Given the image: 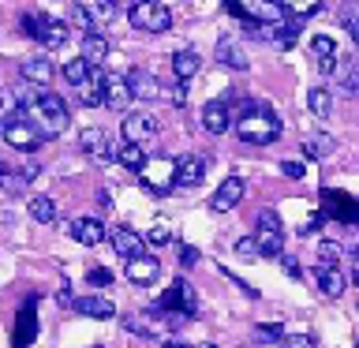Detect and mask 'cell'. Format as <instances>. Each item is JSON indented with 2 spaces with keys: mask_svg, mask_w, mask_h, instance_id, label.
Masks as SVG:
<instances>
[{
  "mask_svg": "<svg viewBox=\"0 0 359 348\" xmlns=\"http://www.w3.org/2000/svg\"><path fill=\"white\" fill-rule=\"evenodd\" d=\"M22 120L30 123L34 131H38V139H56V135L67 131V123H72V112H67V101L60 94H49V90H38L34 101L27 109H22Z\"/></svg>",
  "mask_w": 359,
  "mask_h": 348,
  "instance_id": "1",
  "label": "cell"
},
{
  "mask_svg": "<svg viewBox=\"0 0 359 348\" xmlns=\"http://www.w3.org/2000/svg\"><path fill=\"white\" fill-rule=\"evenodd\" d=\"M236 131H240V139L251 142V146H269V142L280 139V116L266 105H251V109L240 112Z\"/></svg>",
  "mask_w": 359,
  "mask_h": 348,
  "instance_id": "2",
  "label": "cell"
},
{
  "mask_svg": "<svg viewBox=\"0 0 359 348\" xmlns=\"http://www.w3.org/2000/svg\"><path fill=\"white\" fill-rule=\"evenodd\" d=\"M255 255L262 258H277L280 247H285V229H280V213L277 210H262L255 221Z\"/></svg>",
  "mask_w": 359,
  "mask_h": 348,
  "instance_id": "3",
  "label": "cell"
},
{
  "mask_svg": "<svg viewBox=\"0 0 359 348\" xmlns=\"http://www.w3.org/2000/svg\"><path fill=\"white\" fill-rule=\"evenodd\" d=\"M157 311H165V314H172V319H195L198 314V292L191 288V281H172L168 285V292L161 300H157Z\"/></svg>",
  "mask_w": 359,
  "mask_h": 348,
  "instance_id": "4",
  "label": "cell"
},
{
  "mask_svg": "<svg viewBox=\"0 0 359 348\" xmlns=\"http://www.w3.org/2000/svg\"><path fill=\"white\" fill-rule=\"evenodd\" d=\"M128 22L135 30H150V34H165L172 27V8L168 4H150V0H139V4L128 8Z\"/></svg>",
  "mask_w": 359,
  "mask_h": 348,
  "instance_id": "5",
  "label": "cell"
},
{
  "mask_svg": "<svg viewBox=\"0 0 359 348\" xmlns=\"http://www.w3.org/2000/svg\"><path fill=\"white\" fill-rule=\"evenodd\" d=\"M0 135H4V142L11 146V150H19V154H34L41 146V139H38V131L30 128L27 120H8L4 128H0Z\"/></svg>",
  "mask_w": 359,
  "mask_h": 348,
  "instance_id": "6",
  "label": "cell"
},
{
  "mask_svg": "<svg viewBox=\"0 0 359 348\" xmlns=\"http://www.w3.org/2000/svg\"><path fill=\"white\" fill-rule=\"evenodd\" d=\"M243 191H247V184H243L240 173L224 176L221 187L213 191V199H210V210H213V213H229V210H236V206H240V199H243Z\"/></svg>",
  "mask_w": 359,
  "mask_h": 348,
  "instance_id": "7",
  "label": "cell"
},
{
  "mask_svg": "<svg viewBox=\"0 0 359 348\" xmlns=\"http://www.w3.org/2000/svg\"><path fill=\"white\" fill-rule=\"evenodd\" d=\"M79 146L94 157V161H116V142H112V135L109 131H101V128H86L83 135H79Z\"/></svg>",
  "mask_w": 359,
  "mask_h": 348,
  "instance_id": "8",
  "label": "cell"
},
{
  "mask_svg": "<svg viewBox=\"0 0 359 348\" xmlns=\"http://www.w3.org/2000/svg\"><path fill=\"white\" fill-rule=\"evenodd\" d=\"M120 135H123V146H142V142H150L154 135H157V123H154V116L131 112V116H123Z\"/></svg>",
  "mask_w": 359,
  "mask_h": 348,
  "instance_id": "9",
  "label": "cell"
},
{
  "mask_svg": "<svg viewBox=\"0 0 359 348\" xmlns=\"http://www.w3.org/2000/svg\"><path fill=\"white\" fill-rule=\"evenodd\" d=\"M34 337H38V296H30L27 303H22L19 322H15V341H11V348H27Z\"/></svg>",
  "mask_w": 359,
  "mask_h": 348,
  "instance_id": "10",
  "label": "cell"
},
{
  "mask_svg": "<svg viewBox=\"0 0 359 348\" xmlns=\"http://www.w3.org/2000/svg\"><path fill=\"white\" fill-rule=\"evenodd\" d=\"M123 83H128V94H131V101L139 98V101H154L157 94H161V83L146 72V67H131L128 75H123Z\"/></svg>",
  "mask_w": 359,
  "mask_h": 348,
  "instance_id": "11",
  "label": "cell"
},
{
  "mask_svg": "<svg viewBox=\"0 0 359 348\" xmlns=\"http://www.w3.org/2000/svg\"><path fill=\"white\" fill-rule=\"evenodd\" d=\"M322 202H325V213L337 221H344V225H352L359 218V210H355V199L352 195H344V191H322Z\"/></svg>",
  "mask_w": 359,
  "mask_h": 348,
  "instance_id": "12",
  "label": "cell"
},
{
  "mask_svg": "<svg viewBox=\"0 0 359 348\" xmlns=\"http://www.w3.org/2000/svg\"><path fill=\"white\" fill-rule=\"evenodd\" d=\"M213 56L224 64V67H232V72H247L251 67V60H247V53H243V45L232 38V34H224V38L217 41V49H213Z\"/></svg>",
  "mask_w": 359,
  "mask_h": 348,
  "instance_id": "13",
  "label": "cell"
},
{
  "mask_svg": "<svg viewBox=\"0 0 359 348\" xmlns=\"http://www.w3.org/2000/svg\"><path fill=\"white\" fill-rule=\"evenodd\" d=\"M202 128L210 135H224L232 128V112H229V101H206L202 105Z\"/></svg>",
  "mask_w": 359,
  "mask_h": 348,
  "instance_id": "14",
  "label": "cell"
},
{
  "mask_svg": "<svg viewBox=\"0 0 359 348\" xmlns=\"http://www.w3.org/2000/svg\"><path fill=\"white\" fill-rule=\"evenodd\" d=\"M142 168H146V180H142V184L150 187L154 195H165V191L172 187L176 161H165V157H161V161H150V165H142Z\"/></svg>",
  "mask_w": 359,
  "mask_h": 348,
  "instance_id": "15",
  "label": "cell"
},
{
  "mask_svg": "<svg viewBox=\"0 0 359 348\" xmlns=\"http://www.w3.org/2000/svg\"><path fill=\"white\" fill-rule=\"evenodd\" d=\"M131 101L128 94V83H123V75H101V105H109V109H123Z\"/></svg>",
  "mask_w": 359,
  "mask_h": 348,
  "instance_id": "16",
  "label": "cell"
},
{
  "mask_svg": "<svg viewBox=\"0 0 359 348\" xmlns=\"http://www.w3.org/2000/svg\"><path fill=\"white\" fill-rule=\"evenodd\" d=\"M202 176H206V161H202L198 154H187L176 161V173H172V184H184V187H195L202 184Z\"/></svg>",
  "mask_w": 359,
  "mask_h": 348,
  "instance_id": "17",
  "label": "cell"
},
{
  "mask_svg": "<svg viewBox=\"0 0 359 348\" xmlns=\"http://www.w3.org/2000/svg\"><path fill=\"white\" fill-rule=\"evenodd\" d=\"M19 75L27 79L30 86H38V90H41V86H49V83H53L56 67L45 60V56H30V60H22V64H19Z\"/></svg>",
  "mask_w": 359,
  "mask_h": 348,
  "instance_id": "18",
  "label": "cell"
},
{
  "mask_svg": "<svg viewBox=\"0 0 359 348\" xmlns=\"http://www.w3.org/2000/svg\"><path fill=\"white\" fill-rule=\"evenodd\" d=\"M142 236L139 232H135V229H123V225H120V229H112V251H116L120 258H128V262H131V258H139L142 255Z\"/></svg>",
  "mask_w": 359,
  "mask_h": 348,
  "instance_id": "19",
  "label": "cell"
},
{
  "mask_svg": "<svg viewBox=\"0 0 359 348\" xmlns=\"http://www.w3.org/2000/svg\"><path fill=\"white\" fill-rule=\"evenodd\" d=\"M157 277H161V262L154 255H139L128 262V281H135V285H150Z\"/></svg>",
  "mask_w": 359,
  "mask_h": 348,
  "instance_id": "20",
  "label": "cell"
},
{
  "mask_svg": "<svg viewBox=\"0 0 359 348\" xmlns=\"http://www.w3.org/2000/svg\"><path fill=\"white\" fill-rule=\"evenodd\" d=\"M72 236L83 247H97L101 240H105V225H101L97 218H75L72 221Z\"/></svg>",
  "mask_w": 359,
  "mask_h": 348,
  "instance_id": "21",
  "label": "cell"
},
{
  "mask_svg": "<svg viewBox=\"0 0 359 348\" xmlns=\"http://www.w3.org/2000/svg\"><path fill=\"white\" fill-rule=\"evenodd\" d=\"M105 56H109V41H105V34H97V30H90L86 38H83V60L86 67H97V64H105Z\"/></svg>",
  "mask_w": 359,
  "mask_h": 348,
  "instance_id": "22",
  "label": "cell"
},
{
  "mask_svg": "<svg viewBox=\"0 0 359 348\" xmlns=\"http://www.w3.org/2000/svg\"><path fill=\"white\" fill-rule=\"evenodd\" d=\"M72 303H75L79 314H90V319H112V314H116V303L109 296H79Z\"/></svg>",
  "mask_w": 359,
  "mask_h": 348,
  "instance_id": "23",
  "label": "cell"
},
{
  "mask_svg": "<svg viewBox=\"0 0 359 348\" xmlns=\"http://www.w3.org/2000/svg\"><path fill=\"white\" fill-rule=\"evenodd\" d=\"M198 67H202L198 49H176V53H172V75H176V83H187V79L198 72Z\"/></svg>",
  "mask_w": 359,
  "mask_h": 348,
  "instance_id": "24",
  "label": "cell"
},
{
  "mask_svg": "<svg viewBox=\"0 0 359 348\" xmlns=\"http://www.w3.org/2000/svg\"><path fill=\"white\" fill-rule=\"evenodd\" d=\"M314 277H318V288H322V296H330V300H337V296H344V274L341 269H330V266H318L314 269Z\"/></svg>",
  "mask_w": 359,
  "mask_h": 348,
  "instance_id": "25",
  "label": "cell"
},
{
  "mask_svg": "<svg viewBox=\"0 0 359 348\" xmlns=\"http://www.w3.org/2000/svg\"><path fill=\"white\" fill-rule=\"evenodd\" d=\"M22 116V101H19V86H4L0 90V128L8 120H19Z\"/></svg>",
  "mask_w": 359,
  "mask_h": 348,
  "instance_id": "26",
  "label": "cell"
},
{
  "mask_svg": "<svg viewBox=\"0 0 359 348\" xmlns=\"http://www.w3.org/2000/svg\"><path fill=\"white\" fill-rule=\"evenodd\" d=\"M333 150H337V139H333V135H307V139H303V154L314 157V161L330 157Z\"/></svg>",
  "mask_w": 359,
  "mask_h": 348,
  "instance_id": "27",
  "label": "cell"
},
{
  "mask_svg": "<svg viewBox=\"0 0 359 348\" xmlns=\"http://www.w3.org/2000/svg\"><path fill=\"white\" fill-rule=\"evenodd\" d=\"M307 105H311V112H314L318 120H330V116H333V94H330L325 86H311Z\"/></svg>",
  "mask_w": 359,
  "mask_h": 348,
  "instance_id": "28",
  "label": "cell"
},
{
  "mask_svg": "<svg viewBox=\"0 0 359 348\" xmlns=\"http://www.w3.org/2000/svg\"><path fill=\"white\" fill-rule=\"evenodd\" d=\"M75 94H79V101H83L86 109L101 105V72H97V67L90 72V79H86L83 86H75Z\"/></svg>",
  "mask_w": 359,
  "mask_h": 348,
  "instance_id": "29",
  "label": "cell"
},
{
  "mask_svg": "<svg viewBox=\"0 0 359 348\" xmlns=\"http://www.w3.org/2000/svg\"><path fill=\"white\" fill-rule=\"evenodd\" d=\"M83 15H86L90 27H101V22H109L116 15V4H109V0H90V4H83Z\"/></svg>",
  "mask_w": 359,
  "mask_h": 348,
  "instance_id": "30",
  "label": "cell"
},
{
  "mask_svg": "<svg viewBox=\"0 0 359 348\" xmlns=\"http://www.w3.org/2000/svg\"><path fill=\"white\" fill-rule=\"evenodd\" d=\"M30 218L41 221V225H53L56 221V202L49 195H34L30 199Z\"/></svg>",
  "mask_w": 359,
  "mask_h": 348,
  "instance_id": "31",
  "label": "cell"
},
{
  "mask_svg": "<svg viewBox=\"0 0 359 348\" xmlns=\"http://www.w3.org/2000/svg\"><path fill=\"white\" fill-rule=\"evenodd\" d=\"M116 161H120L123 168H131V173H142L146 150H142V146H116Z\"/></svg>",
  "mask_w": 359,
  "mask_h": 348,
  "instance_id": "32",
  "label": "cell"
},
{
  "mask_svg": "<svg viewBox=\"0 0 359 348\" xmlns=\"http://www.w3.org/2000/svg\"><path fill=\"white\" fill-rule=\"evenodd\" d=\"M49 15H41V11H27V15H22V34H27V38H34V41H41V34L49 30Z\"/></svg>",
  "mask_w": 359,
  "mask_h": 348,
  "instance_id": "33",
  "label": "cell"
},
{
  "mask_svg": "<svg viewBox=\"0 0 359 348\" xmlns=\"http://www.w3.org/2000/svg\"><path fill=\"white\" fill-rule=\"evenodd\" d=\"M41 45H45V49H64V45H67V22H49V30H45L41 34Z\"/></svg>",
  "mask_w": 359,
  "mask_h": 348,
  "instance_id": "34",
  "label": "cell"
},
{
  "mask_svg": "<svg viewBox=\"0 0 359 348\" xmlns=\"http://www.w3.org/2000/svg\"><path fill=\"white\" fill-rule=\"evenodd\" d=\"M142 243H154V247L172 243V225H168V221H154V225H150V232L142 236Z\"/></svg>",
  "mask_w": 359,
  "mask_h": 348,
  "instance_id": "35",
  "label": "cell"
},
{
  "mask_svg": "<svg viewBox=\"0 0 359 348\" xmlns=\"http://www.w3.org/2000/svg\"><path fill=\"white\" fill-rule=\"evenodd\" d=\"M90 72H94V67H86L83 60H79V56H75V60H67V64H64V79H67L72 86H83L86 79H90Z\"/></svg>",
  "mask_w": 359,
  "mask_h": 348,
  "instance_id": "36",
  "label": "cell"
},
{
  "mask_svg": "<svg viewBox=\"0 0 359 348\" xmlns=\"http://www.w3.org/2000/svg\"><path fill=\"white\" fill-rule=\"evenodd\" d=\"M318 266L341 269V247H337L333 240H322V243H318Z\"/></svg>",
  "mask_w": 359,
  "mask_h": 348,
  "instance_id": "37",
  "label": "cell"
},
{
  "mask_svg": "<svg viewBox=\"0 0 359 348\" xmlns=\"http://www.w3.org/2000/svg\"><path fill=\"white\" fill-rule=\"evenodd\" d=\"M311 49H314L318 60H337V41L330 38V34H318V38L311 41Z\"/></svg>",
  "mask_w": 359,
  "mask_h": 348,
  "instance_id": "38",
  "label": "cell"
},
{
  "mask_svg": "<svg viewBox=\"0 0 359 348\" xmlns=\"http://www.w3.org/2000/svg\"><path fill=\"white\" fill-rule=\"evenodd\" d=\"M337 75H341V86H344V94H352L355 98V60H352V56H348V60L341 64V72H337Z\"/></svg>",
  "mask_w": 359,
  "mask_h": 348,
  "instance_id": "39",
  "label": "cell"
},
{
  "mask_svg": "<svg viewBox=\"0 0 359 348\" xmlns=\"http://www.w3.org/2000/svg\"><path fill=\"white\" fill-rule=\"evenodd\" d=\"M277 348H314V337L311 333H285L277 341Z\"/></svg>",
  "mask_w": 359,
  "mask_h": 348,
  "instance_id": "40",
  "label": "cell"
},
{
  "mask_svg": "<svg viewBox=\"0 0 359 348\" xmlns=\"http://www.w3.org/2000/svg\"><path fill=\"white\" fill-rule=\"evenodd\" d=\"M86 285L105 288V285H112V274H109L105 266H90V269H86Z\"/></svg>",
  "mask_w": 359,
  "mask_h": 348,
  "instance_id": "41",
  "label": "cell"
},
{
  "mask_svg": "<svg viewBox=\"0 0 359 348\" xmlns=\"http://www.w3.org/2000/svg\"><path fill=\"white\" fill-rule=\"evenodd\" d=\"M255 333L262 337V341H280V337H285V330H280V322H262Z\"/></svg>",
  "mask_w": 359,
  "mask_h": 348,
  "instance_id": "42",
  "label": "cell"
},
{
  "mask_svg": "<svg viewBox=\"0 0 359 348\" xmlns=\"http://www.w3.org/2000/svg\"><path fill=\"white\" fill-rule=\"evenodd\" d=\"M277 258H280V266H285V274H288L292 281H303V269H299L296 258H292V255H277Z\"/></svg>",
  "mask_w": 359,
  "mask_h": 348,
  "instance_id": "43",
  "label": "cell"
},
{
  "mask_svg": "<svg viewBox=\"0 0 359 348\" xmlns=\"http://www.w3.org/2000/svg\"><path fill=\"white\" fill-rule=\"evenodd\" d=\"M280 173H285L288 180H303L307 168H303V161H280Z\"/></svg>",
  "mask_w": 359,
  "mask_h": 348,
  "instance_id": "44",
  "label": "cell"
},
{
  "mask_svg": "<svg viewBox=\"0 0 359 348\" xmlns=\"http://www.w3.org/2000/svg\"><path fill=\"white\" fill-rule=\"evenodd\" d=\"M198 258H202V251H198V247H191V243H184V247H180V266H195Z\"/></svg>",
  "mask_w": 359,
  "mask_h": 348,
  "instance_id": "45",
  "label": "cell"
},
{
  "mask_svg": "<svg viewBox=\"0 0 359 348\" xmlns=\"http://www.w3.org/2000/svg\"><path fill=\"white\" fill-rule=\"evenodd\" d=\"M168 98H172V105H176V109H184V105H187V86H184V83H176Z\"/></svg>",
  "mask_w": 359,
  "mask_h": 348,
  "instance_id": "46",
  "label": "cell"
},
{
  "mask_svg": "<svg viewBox=\"0 0 359 348\" xmlns=\"http://www.w3.org/2000/svg\"><path fill=\"white\" fill-rule=\"evenodd\" d=\"M72 27H79V30H86V34H90V22H86V15H83V4H75V8H72Z\"/></svg>",
  "mask_w": 359,
  "mask_h": 348,
  "instance_id": "47",
  "label": "cell"
},
{
  "mask_svg": "<svg viewBox=\"0 0 359 348\" xmlns=\"http://www.w3.org/2000/svg\"><path fill=\"white\" fill-rule=\"evenodd\" d=\"M236 255H243V258H251V255H255V240H251V236L236 243Z\"/></svg>",
  "mask_w": 359,
  "mask_h": 348,
  "instance_id": "48",
  "label": "cell"
},
{
  "mask_svg": "<svg viewBox=\"0 0 359 348\" xmlns=\"http://www.w3.org/2000/svg\"><path fill=\"white\" fill-rule=\"evenodd\" d=\"M97 206H101V210H109V206H112V199H109V191H101V195H97Z\"/></svg>",
  "mask_w": 359,
  "mask_h": 348,
  "instance_id": "49",
  "label": "cell"
},
{
  "mask_svg": "<svg viewBox=\"0 0 359 348\" xmlns=\"http://www.w3.org/2000/svg\"><path fill=\"white\" fill-rule=\"evenodd\" d=\"M165 348H191V344H180V341H168Z\"/></svg>",
  "mask_w": 359,
  "mask_h": 348,
  "instance_id": "50",
  "label": "cell"
},
{
  "mask_svg": "<svg viewBox=\"0 0 359 348\" xmlns=\"http://www.w3.org/2000/svg\"><path fill=\"white\" fill-rule=\"evenodd\" d=\"M4 173H8V168H4V165H0V180H4Z\"/></svg>",
  "mask_w": 359,
  "mask_h": 348,
  "instance_id": "51",
  "label": "cell"
},
{
  "mask_svg": "<svg viewBox=\"0 0 359 348\" xmlns=\"http://www.w3.org/2000/svg\"><path fill=\"white\" fill-rule=\"evenodd\" d=\"M94 348H101V344H94Z\"/></svg>",
  "mask_w": 359,
  "mask_h": 348,
  "instance_id": "52",
  "label": "cell"
}]
</instances>
